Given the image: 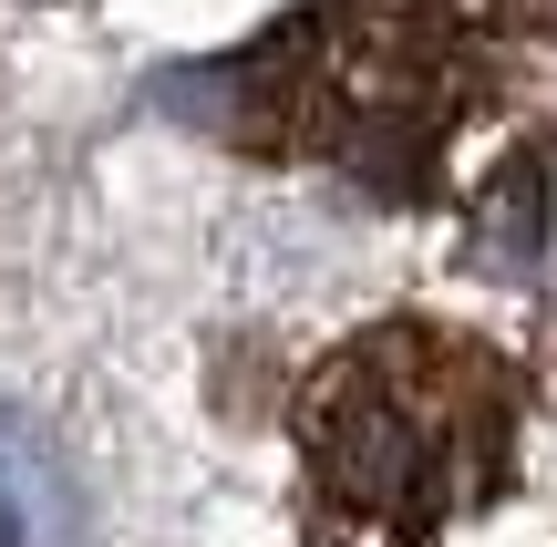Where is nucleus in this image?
Masks as SVG:
<instances>
[{"mask_svg":"<svg viewBox=\"0 0 557 547\" xmlns=\"http://www.w3.org/2000/svg\"><path fill=\"white\" fill-rule=\"evenodd\" d=\"M0 547H83V486L21 413H0Z\"/></svg>","mask_w":557,"mask_h":547,"instance_id":"f257e3e1","label":"nucleus"}]
</instances>
